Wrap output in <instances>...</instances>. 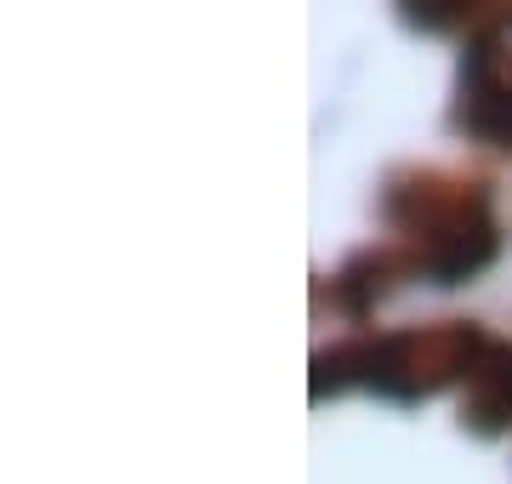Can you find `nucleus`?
<instances>
[{
  "label": "nucleus",
  "mask_w": 512,
  "mask_h": 484,
  "mask_svg": "<svg viewBox=\"0 0 512 484\" xmlns=\"http://www.w3.org/2000/svg\"><path fill=\"white\" fill-rule=\"evenodd\" d=\"M490 336L478 325H433V331H387L348 336L313 359V393L336 388H376L387 399H421L444 382H467Z\"/></svg>",
  "instance_id": "f257e3e1"
},
{
  "label": "nucleus",
  "mask_w": 512,
  "mask_h": 484,
  "mask_svg": "<svg viewBox=\"0 0 512 484\" xmlns=\"http://www.w3.org/2000/svg\"><path fill=\"white\" fill-rule=\"evenodd\" d=\"M461 126L512 149V12H484L461 52Z\"/></svg>",
  "instance_id": "f03ea898"
},
{
  "label": "nucleus",
  "mask_w": 512,
  "mask_h": 484,
  "mask_svg": "<svg viewBox=\"0 0 512 484\" xmlns=\"http://www.w3.org/2000/svg\"><path fill=\"white\" fill-rule=\"evenodd\" d=\"M421 262V280H433V285H461V280H473L478 268H490L495 257V217H490V194L478 205H467L456 223H444L433 240H421L410 245Z\"/></svg>",
  "instance_id": "7ed1b4c3"
},
{
  "label": "nucleus",
  "mask_w": 512,
  "mask_h": 484,
  "mask_svg": "<svg viewBox=\"0 0 512 484\" xmlns=\"http://www.w3.org/2000/svg\"><path fill=\"white\" fill-rule=\"evenodd\" d=\"M467 422L478 433L512 428V342H484L478 365L467 371Z\"/></svg>",
  "instance_id": "20e7f679"
}]
</instances>
